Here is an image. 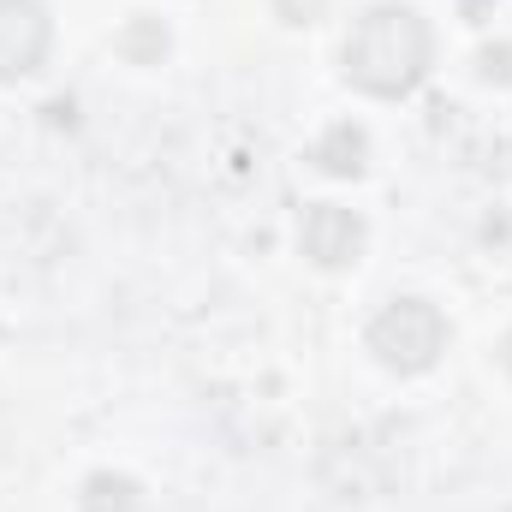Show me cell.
<instances>
[{
	"label": "cell",
	"mask_w": 512,
	"mask_h": 512,
	"mask_svg": "<svg viewBox=\"0 0 512 512\" xmlns=\"http://www.w3.org/2000/svg\"><path fill=\"white\" fill-rule=\"evenodd\" d=\"M274 12H280L286 24H316V18L328 12V0H274Z\"/></svg>",
	"instance_id": "8"
},
{
	"label": "cell",
	"mask_w": 512,
	"mask_h": 512,
	"mask_svg": "<svg viewBox=\"0 0 512 512\" xmlns=\"http://www.w3.org/2000/svg\"><path fill=\"white\" fill-rule=\"evenodd\" d=\"M54 48V18L42 0H0V84L42 72Z\"/></svg>",
	"instance_id": "3"
},
{
	"label": "cell",
	"mask_w": 512,
	"mask_h": 512,
	"mask_svg": "<svg viewBox=\"0 0 512 512\" xmlns=\"http://www.w3.org/2000/svg\"><path fill=\"white\" fill-rule=\"evenodd\" d=\"M340 60H346V84H358L364 96L393 102V96H411L429 78V66H435V30H429V18L417 6L382 0V6H370L352 24Z\"/></svg>",
	"instance_id": "1"
},
{
	"label": "cell",
	"mask_w": 512,
	"mask_h": 512,
	"mask_svg": "<svg viewBox=\"0 0 512 512\" xmlns=\"http://www.w3.org/2000/svg\"><path fill=\"white\" fill-rule=\"evenodd\" d=\"M328 179H358L364 167H370V131L352 126V120H340V126L322 131V143H316V155H310Z\"/></svg>",
	"instance_id": "5"
},
{
	"label": "cell",
	"mask_w": 512,
	"mask_h": 512,
	"mask_svg": "<svg viewBox=\"0 0 512 512\" xmlns=\"http://www.w3.org/2000/svg\"><path fill=\"white\" fill-rule=\"evenodd\" d=\"M483 78H489V84H512V42L483 48Z\"/></svg>",
	"instance_id": "9"
},
{
	"label": "cell",
	"mask_w": 512,
	"mask_h": 512,
	"mask_svg": "<svg viewBox=\"0 0 512 512\" xmlns=\"http://www.w3.org/2000/svg\"><path fill=\"white\" fill-rule=\"evenodd\" d=\"M370 352L393 376H423L447 352V316L429 298H393L382 316L370 322Z\"/></svg>",
	"instance_id": "2"
},
{
	"label": "cell",
	"mask_w": 512,
	"mask_h": 512,
	"mask_svg": "<svg viewBox=\"0 0 512 512\" xmlns=\"http://www.w3.org/2000/svg\"><path fill=\"white\" fill-rule=\"evenodd\" d=\"M120 54L131 66H161L167 60V24L161 18H131L120 30Z\"/></svg>",
	"instance_id": "7"
},
{
	"label": "cell",
	"mask_w": 512,
	"mask_h": 512,
	"mask_svg": "<svg viewBox=\"0 0 512 512\" xmlns=\"http://www.w3.org/2000/svg\"><path fill=\"white\" fill-rule=\"evenodd\" d=\"M501 370H507V376H512V334H507V340H501Z\"/></svg>",
	"instance_id": "10"
},
{
	"label": "cell",
	"mask_w": 512,
	"mask_h": 512,
	"mask_svg": "<svg viewBox=\"0 0 512 512\" xmlns=\"http://www.w3.org/2000/svg\"><path fill=\"white\" fill-rule=\"evenodd\" d=\"M137 507H143V489L120 471H96L78 495V512H137Z\"/></svg>",
	"instance_id": "6"
},
{
	"label": "cell",
	"mask_w": 512,
	"mask_h": 512,
	"mask_svg": "<svg viewBox=\"0 0 512 512\" xmlns=\"http://www.w3.org/2000/svg\"><path fill=\"white\" fill-rule=\"evenodd\" d=\"M298 251L316 268H352L364 256V215L340 203H310L298 221Z\"/></svg>",
	"instance_id": "4"
}]
</instances>
